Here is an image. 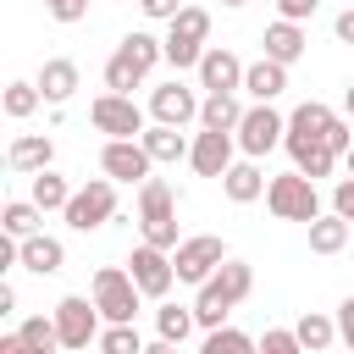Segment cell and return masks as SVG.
<instances>
[{"instance_id":"6da1fadb","label":"cell","mask_w":354,"mask_h":354,"mask_svg":"<svg viewBox=\"0 0 354 354\" xmlns=\"http://www.w3.org/2000/svg\"><path fill=\"white\" fill-rule=\"evenodd\" d=\"M249 288H254V266H249V260H227V266L199 288V299H194V321H199L205 332L227 326V310H232V304H243V299H249Z\"/></svg>"},{"instance_id":"7a4b0ae2","label":"cell","mask_w":354,"mask_h":354,"mask_svg":"<svg viewBox=\"0 0 354 354\" xmlns=\"http://www.w3.org/2000/svg\"><path fill=\"white\" fill-rule=\"evenodd\" d=\"M138 227H144V243L177 254V199H171V183L166 177H149L138 183Z\"/></svg>"},{"instance_id":"3957f363","label":"cell","mask_w":354,"mask_h":354,"mask_svg":"<svg viewBox=\"0 0 354 354\" xmlns=\"http://www.w3.org/2000/svg\"><path fill=\"white\" fill-rule=\"evenodd\" d=\"M88 299L100 304L105 326H133V315H138V304H144V293H138V282H133L127 266H100L94 282H88Z\"/></svg>"},{"instance_id":"277c9868","label":"cell","mask_w":354,"mask_h":354,"mask_svg":"<svg viewBox=\"0 0 354 354\" xmlns=\"http://www.w3.org/2000/svg\"><path fill=\"white\" fill-rule=\"evenodd\" d=\"M266 210L277 216V221H315L321 216V194H315V183L304 177V171H282V177H271L266 183Z\"/></svg>"},{"instance_id":"5b68a950","label":"cell","mask_w":354,"mask_h":354,"mask_svg":"<svg viewBox=\"0 0 354 354\" xmlns=\"http://www.w3.org/2000/svg\"><path fill=\"white\" fill-rule=\"evenodd\" d=\"M210 39V11L205 6H183L177 11V22H166V61L183 72V66H199L205 61V44Z\"/></svg>"},{"instance_id":"8992f818","label":"cell","mask_w":354,"mask_h":354,"mask_svg":"<svg viewBox=\"0 0 354 354\" xmlns=\"http://www.w3.org/2000/svg\"><path fill=\"white\" fill-rule=\"evenodd\" d=\"M227 260H232V254H227V243H221L216 232H194V238H183V243H177V254H171L177 282H194V288H205Z\"/></svg>"},{"instance_id":"52a82bcc","label":"cell","mask_w":354,"mask_h":354,"mask_svg":"<svg viewBox=\"0 0 354 354\" xmlns=\"http://www.w3.org/2000/svg\"><path fill=\"white\" fill-rule=\"evenodd\" d=\"M50 315H55L61 348H72V354H83L88 343H100V332H105V326H100V321H105V315H100V304H94V299H83V293H66Z\"/></svg>"},{"instance_id":"ba28073f","label":"cell","mask_w":354,"mask_h":354,"mask_svg":"<svg viewBox=\"0 0 354 354\" xmlns=\"http://www.w3.org/2000/svg\"><path fill=\"white\" fill-rule=\"evenodd\" d=\"M61 216H66L72 232H94V227H105V221L116 216V183H111V177H88V183L72 194V205H66Z\"/></svg>"},{"instance_id":"9c48e42d","label":"cell","mask_w":354,"mask_h":354,"mask_svg":"<svg viewBox=\"0 0 354 354\" xmlns=\"http://www.w3.org/2000/svg\"><path fill=\"white\" fill-rule=\"evenodd\" d=\"M88 122H94V133H105V138H144V133H149V122H144V111L133 105V94H100V100L88 105Z\"/></svg>"},{"instance_id":"30bf717a","label":"cell","mask_w":354,"mask_h":354,"mask_svg":"<svg viewBox=\"0 0 354 354\" xmlns=\"http://www.w3.org/2000/svg\"><path fill=\"white\" fill-rule=\"evenodd\" d=\"M232 138H238L243 160H260L266 149H277V144L288 138V116H277V105H249Z\"/></svg>"},{"instance_id":"8fae6325","label":"cell","mask_w":354,"mask_h":354,"mask_svg":"<svg viewBox=\"0 0 354 354\" xmlns=\"http://www.w3.org/2000/svg\"><path fill=\"white\" fill-rule=\"evenodd\" d=\"M100 171H105L111 183H149L155 160H149V149H144L138 138H105V149H100Z\"/></svg>"},{"instance_id":"7c38bea8","label":"cell","mask_w":354,"mask_h":354,"mask_svg":"<svg viewBox=\"0 0 354 354\" xmlns=\"http://www.w3.org/2000/svg\"><path fill=\"white\" fill-rule=\"evenodd\" d=\"M127 271H133V282H138V293H144V299H166V293H171V282H177L171 254H166V249H155V243H138V249H133V260H127Z\"/></svg>"},{"instance_id":"4fadbf2b","label":"cell","mask_w":354,"mask_h":354,"mask_svg":"<svg viewBox=\"0 0 354 354\" xmlns=\"http://www.w3.org/2000/svg\"><path fill=\"white\" fill-rule=\"evenodd\" d=\"M199 105H205V100H199L188 83H177V77L160 83V88H149V116H155L160 127H183V122H194Z\"/></svg>"},{"instance_id":"5bb4252c","label":"cell","mask_w":354,"mask_h":354,"mask_svg":"<svg viewBox=\"0 0 354 354\" xmlns=\"http://www.w3.org/2000/svg\"><path fill=\"white\" fill-rule=\"evenodd\" d=\"M243 61L227 50V44H210L205 50V61H199V88H210V94H238L243 88Z\"/></svg>"},{"instance_id":"9a60e30c","label":"cell","mask_w":354,"mask_h":354,"mask_svg":"<svg viewBox=\"0 0 354 354\" xmlns=\"http://www.w3.org/2000/svg\"><path fill=\"white\" fill-rule=\"evenodd\" d=\"M232 149H238L232 133H194L188 166H194L199 177H227V171H232Z\"/></svg>"},{"instance_id":"2e32d148","label":"cell","mask_w":354,"mask_h":354,"mask_svg":"<svg viewBox=\"0 0 354 354\" xmlns=\"http://www.w3.org/2000/svg\"><path fill=\"white\" fill-rule=\"evenodd\" d=\"M282 149L293 155V171H304L310 183H315V177H332V166L343 160L326 138H299V133H288V138H282Z\"/></svg>"},{"instance_id":"e0dca14e","label":"cell","mask_w":354,"mask_h":354,"mask_svg":"<svg viewBox=\"0 0 354 354\" xmlns=\"http://www.w3.org/2000/svg\"><path fill=\"white\" fill-rule=\"evenodd\" d=\"M310 50V33H304V22H271L266 28V61H277V66H293L299 55Z\"/></svg>"},{"instance_id":"ac0fdd59","label":"cell","mask_w":354,"mask_h":354,"mask_svg":"<svg viewBox=\"0 0 354 354\" xmlns=\"http://www.w3.org/2000/svg\"><path fill=\"white\" fill-rule=\"evenodd\" d=\"M39 94H44V105H66L72 94H77V61H66V55H50L44 66H39Z\"/></svg>"},{"instance_id":"d6986e66","label":"cell","mask_w":354,"mask_h":354,"mask_svg":"<svg viewBox=\"0 0 354 354\" xmlns=\"http://www.w3.org/2000/svg\"><path fill=\"white\" fill-rule=\"evenodd\" d=\"M50 160H55L50 133H17L11 149H6V166L11 171H50Z\"/></svg>"},{"instance_id":"ffe728a7","label":"cell","mask_w":354,"mask_h":354,"mask_svg":"<svg viewBox=\"0 0 354 354\" xmlns=\"http://www.w3.org/2000/svg\"><path fill=\"white\" fill-rule=\"evenodd\" d=\"M22 266H28L33 277H55V271L66 266V243L50 238V232H33V238H22Z\"/></svg>"},{"instance_id":"44dd1931","label":"cell","mask_w":354,"mask_h":354,"mask_svg":"<svg viewBox=\"0 0 354 354\" xmlns=\"http://www.w3.org/2000/svg\"><path fill=\"white\" fill-rule=\"evenodd\" d=\"M282 88H288V66H277V61H266V55L243 72V94H254V105H271Z\"/></svg>"},{"instance_id":"7402d4cb","label":"cell","mask_w":354,"mask_h":354,"mask_svg":"<svg viewBox=\"0 0 354 354\" xmlns=\"http://www.w3.org/2000/svg\"><path fill=\"white\" fill-rule=\"evenodd\" d=\"M243 111H249V105H238V94H205V105H199V127H205V133H238Z\"/></svg>"},{"instance_id":"603a6c76","label":"cell","mask_w":354,"mask_h":354,"mask_svg":"<svg viewBox=\"0 0 354 354\" xmlns=\"http://www.w3.org/2000/svg\"><path fill=\"white\" fill-rule=\"evenodd\" d=\"M221 194H227L232 205H254V199L266 194V171H260L254 160H232V171L221 177Z\"/></svg>"},{"instance_id":"cb8c5ba5","label":"cell","mask_w":354,"mask_h":354,"mask_svg":"<svg viewBox=\"0 0 354 354\" xmlns=\"http://www.w3.org/2000/svg\"><path fill=\"white\" fill-rule=\"evenodd\" d=\"M138 144L149 149V160H155V166H177V160H188V149H194V144H188L177 127H160V122H155V127H149Z\"/></svg>"},{"instance_id":"d4e9b609","label":"cell","mask_w":354,"mask_h":354,"mask_svg":"<svg viewBox=\"0 0 354 354\" xmlns=\"http://www.w3.org/2000/svg\"><path fill=\"white\" fill-rule=\"evenodd\" d=\"M116 50H122V55H127V61H133L144 77L155 72V61H166V39H155V33H144V28H133V33H127Z\"/></svg>"},{"instance_id":"484cf974","label":"cell","mask_w":354,"mask_h":354,"mask_svg":"<svg viewBox=\"0 0 354 354\" xmlns=\"http://www.w3.org/2000/svg\"><path fill=\"white\" fill-rule=\"evenodd\" d=\"M293 337L304 343V354H321V348H332V343H337V321H332V315H321V310H304V315H299V326H293Z\"/></svg>"},{"instance_id":"4316f807","label":"cell","mask_w":354,"mask_h":354,"mask_svg":"<svg viewBox=\"0 0 354 354\" xmlns=\"http://www.w3.org/2000/svg\"><path fill=\"white\" fill-rule=\"evenodd\" d=\"M72 194H77V188H72L61 171H33V205H39V210H66Z\"/></svg>"},{"instance_id":"83f0119b","label":"cell","mask_w":354,"mask_h":354,"mask_svg":"<svg viewBox=\"0 0 354 354\" xmlns=\"http://www.w3.org/2000/svg\"><path fill=\"white\" fill-rule=\"evenodd\" d=\"M39 205L33 199H6V210H0V227H6V238H33L39 232Z\"/></svg>"},{"instance_id":"f1b7e54d","label":"cell","mask_w":354,"mask_h":354,"mask_svg":"<svg viewBox=\"0 0 354 354\" xmlns=\"http://www.w3.org/2000/svg\"><path fill=\"white\" fill-rule=\"evenodd\" d=\"M310 249H315V254L348 249V221H343V216H315V221H310Z\"/></svg>"},{"instance_id":"f546056e","label":"cell","mask_w":354,"mask_h":354,"mask_svg":"<svg viewBox=\"0 0 354 354\" xmlns=\"http://www.w3.org/2000/svg\"><path fill=\"white\" fill-rule=\"evenodd\" d=\"M194 326H199V321H194V304H160V310H155V332H160L166 343H188Z\"/></svg>"},{"instance_id":"4dcf8cb0","label":"cell","mask_w":354,"mask_h":354,"mask_svg":"<svg viewBox=\"0 0 354 354\" xmlns=\"http://www.w3.org/2000/svg\"><path fill=\"white\" fill-rule=\"evenodd\" d=\"M199 354H260V343L249 332H238V326H216V332H205Z\"/></svg>"},{"instance_id":"1f68e13d","label":"cell","mask_w":354,"mask_h":354,"mask_svg":"<svg viewBox=\"0 0 354 354\" xmlns=\"http://www.w3.org/2000/svg\"><path fill=\"white\" fill-rule=\"evenodd\" d=\"M39 105H44L39 83H22V77H17V83H6V116H11V122H28Z\"/></svg>"},{"instance_id":"d6a6232c","label":"cell","mask_w":354,"mask_h":354,"mask_svg":"<svg viewBox=\"0 0 354 354\" xmlns=\"http://www.w3.org/2000/svg\"><path fill=\"white\" fill-rule=\"evenodd\" d=\"M17 332H22V343H28V348H39V354H55V348H61L55 315H28V321H22Z\"/></svg>"},{"instance_id":"836d02e7","label":"cell","mask_w":354,"mask_h":354,"mask_svg":"<svg viewBox=\"0 0 354 354\" xmlns=\"http://www.w3.org/2000/svg\"><path fill=\"white\" fill-rule=\"evenodd\" d=\"M94 348H100V354H144L149 343L138 337V326H105Z\"/></svg>"},{"instance_id":"e575fe53","label":"cell","mask_w":354,"mask_h":354,"mask_svg":"<svg viewBox=\"0 0 354 354\" xmlns=\"http://www.w3.org/2000/svg\"><path fill=\"white\" fill-rule=\"evenodd\" d=\"M260 354H304V343H299L288 326H266V337H260Z\"/></svg>"},{"instance_id":"d590c367","label":"cell","mask_w":354,"mask_h":354,"mask_svg":"<svg viewBox=\"0 0 354 354\" xmlns=\"http://www.w3.org/2000/svg\"><path fill=\"white\" fill-rule=\"evenodd\" d=\"M332 216H343V221L354 227V177H343V183L332 188Z\"/></svg>"},{"instance_id":"8d00e7d4","label":"cell","mask_w":354,"mask_h":354,"mask_svg":"<svg viewBox=\"0 0 354 354\" xmlns=\"http://www.w3.org/2000/svg\"><path fill=\"white\" fill-rule=\"evenodd\" d=\"M337 337H343V348L354 354V293L337 304Z\"/></svg>"},{"instance_id":"74e56055","label":"cell","mask_w":354,"mask_h":354,"mask_svg":"<svg viewBox=\"0 0 354 354\" xmlns=\"http://www.w3.org/2000/svg\"><path fill=\"white\" fill-rule=\"evenodd\" d=\"M50 17H55V22H83V17H88V0H55Z\"/></svg>"},{"instance_id":"f35d334b","label":"cell","mask_w":354,"mask_h":354,"mask_svg":"<svg viewBox=\"0 0 354 354\" xmlns=\"http://www.w3.org/2000/svg\"><path fill=\"white\" fill-rule=\"evenodd\" d=\"M144 6V17H155V22H177V11H183V0H138Z\"/></svg>"},{"instance_id":"ab89813d","label":"cell","mask_w":354,"mask_h":354,"mask_svg":"<svg viewBox=\"0 0 354 354\" xmlns=\"http://www.w3.org/2000/svg\"><path fill=\"white\" fill-rule=\"evenodd\" d=\"M315 6H321V0H277L282 22H304V17H315Z\"/></svg>"},{"instance_id":"60d3db41","label":"cell","mask_w":354,"mask_h":354,"mask_svg":"<svg viewBox=\"0 0 354 354\" xmlns=\"http://www.w3.org/2000/svg\"><path fill=\"white\" fill-rule=\"evenodd\" d=\"M326 144H332L337 155H348V149H354V133H348V122H343V116L332 122V133H326Z\"/></svg>"},{"instance_id":"b9f144b4","label":"cell","mask_w":354,"mask_h":354,"mask_svg":"<svg viewBox=\"0 0 354 354\" xmlns=\"http://www.w3.org/2000/svg\"><path fill=\"white\" fill-rule=\"evenodd\" d=\"M332 28H337V39H343V44H354V6H348V11H337V22H332Z\"/></svg>"},{"instance_id":"7bdbcfd3","label":"cell","mask_w":354,"mask_h":354,"mask_svg":"<svg viewBox=\"0 0 354 354\" xmlns=\"http://www.w3.org/2000/svg\"><path fill=\"white\" fill-rule=\"evenodd\" d=\"M0 354H39V348H28L22 332H6V337H0Z\"/></svg>"},{"instance_id":"ee69618b","label":"cell","mask_w":354,"mask_h":354,"mask_svg":"<svg viewBox=\"0 0 354 354\" xmlns=\"http://www.w3.org/2000/svg\"><path fill=\"white\" fill-rule=\"evenodd\" d=\"M11 310H17V288H11V282H0V315H11Z\"/></svg>"},{"instance_id":"f6af8a7d","label":"cell","mask_w":354,"mask_h":354,"mask_svg":"<svg viewBox=\"0 0 354 354\" xmlns=\"http://www.w3.org/2000/svg\"><path fill=\"white\" fill-rule=\"evenodd\" d=\"M144 354H183V343H166V337H155V343H149Z\"/></svg>"},{"instance_id":"bcb514c9","label":"cell","mask_w":354,"mask_h":354,"mask_svg":"<svg viewBox=\"0 0 354 354\" xmlns=\"http://www.w3.org/2000/svg\"><path fill=\"white\" fill-rule=\"evenodd\" d=\"M343 105H348V116H354V83H348V88H343Z\"/></svg>"},{"instance_id":"7dc6e473","label":"cell","mask_w":354,"mask_h":354,"mask_svg":"<svg viewBox=\"0 0 354 354\" xmlns=\"http://www.w3.org/2000/svg\"><path fill=\"white\" fill-rule=\"evenodd\" d=\"M343 166H348V177H354V149H348V155H343Z\"/></svg>"},{"instance_id":"c3c4849f","label":"cell","mask_w":354,"mask_h":354,"mask_svg":"<svg viewBox=\"0 0 354 354\" xmlns=\"http://www.w3.org/2000/svg\"><path fill=\"white\" fill-rule=\"evenodd\" d=\"M221 6H249V0H221Z\"/></svg>"},{"instance_id":"681fc988","label":"cell","mask_w":354,"mask_h":354,"mask_svg":"<svg viewBox=\"0 0 354 354\" xmlns=\"http://www.w3.org/2000/svg\"><path fill=\"white\" fill-rule=\"evenodd\" d=\"M50 6H55V0H44V11H50Z\"/></svg>"},{"instance_id":"f907efd6","label":"cell","mask_w":354,"mask_h":354,"mask_svg":"<svg viewBox=\"0 0 354 354\" xmlns=\"http://www.w3.org/2000/svg\"><path fill=\"white\" fill-rule=\"evenodd\" d=\"M83 354H88V348H83Z\"/></svg>"}]
</instances>
